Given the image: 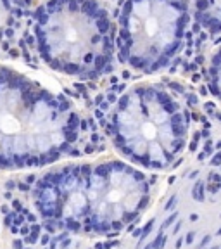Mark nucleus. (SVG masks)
I'll return each mask as SVG.
<instances>
[{
  "mask_svg": "<svg viewBox=\"0 0 221 249\" xmlns=\"http://www.w3.org/2000/svg\"><path fill=\"white\" fill-rule=\"evenodd\" d=\"M174 201H176V197L173 196V197H171V199H169V202H168V204H166V209H171V206H173V204H174Z\"/></svg>",
  "mask_w": 221,
  "mask_h": 249,
  "instance_id": "obj_8",
  "label": "nucleus"
},
{
  "mask_svg": "<svg viewBox=\"0 0 221 249\" xmlns=\"http://www.w3.org/2000/svg\"><path fill=\"white\" fill-rule=\"evenodd\" d=\"M174 218H176V213H173V216H169L168 220L164 221V225H162V228H166V227H169V225H171V223H173V221H174Z\"/></svg>",
  "mask_w": 221,
  "mask_h": 249,
  "instance_id": "obj_7",
  "label": "nucleus"
},
{
  "mask_svg": "<svg viewBox=\"0 0 221 249\" xmlns=\"http://www.w3.org/2000/svg\"><path fill=\"white\" fill-rule=\"evenodd\" d=\"M40 55L55 71L99 76L116 52V26L99 0H47L35 10Z\"/></svg>",
  "mask_w": 221,
  "mask_h": 249,
  "instance_id": "obj_2",
  "label": "nucleus"
},
{
  "mask_svg": "<svg viewBox=\"0 0 221 249\" xmlns=\"http://www.w3.org/2000/svg\"><path fill=\"white\" fill-rule=\"evenodd\" d=\"M192 240H193V232H190L188 237H187V242H192Z\"/></svg>",
  "mask_w": 221,
  "mask_h": 249,
  "instance_id": "obj_9",
  "label": "nucleus"
},
{
  "mask_svg": "<svg viewBox=\"0 0 221 249\" xmlns=\"http://www.w3.org/2000/svg\"><path fill=\"white\" fill-rule=\"evenodd\" d=\"M218 235H221V228H219V230H218Z\"/></svg>",
  "mask_w": 221,
  "mask_h": 249,
  "instance_id": "obj_10",
  "label": "nucleus"
},
{
  "mask_svg": "<svg viewBox=\"0 0 221 249\" xmlns=\"http://www.w3.org/2000/svg\"><path fill=\"white\" fill-rule=\"evenodd\" d=\"M150 247H152V246H147V247H145V249H150Z\"/></svg>",
  "mask_w": 221,
  "mask_h": 249,
  "instance_id": "obj_11",
  "label": "nucleus"
},
{
  "mask_svg": "<svg viewBox=\"0 0 221 249\" xmlns=\"http://www.w3.org/2000/svg\"><path fill=\"white\" fill-rule=\"evenodd\" d=\"M209 85H211L212 94H216L221 99V47L212 55L211 64H209Z\"/></svg>",
  "mask_w": 221,
  "mask_h": 249,
  "instance_id": "obj_6",
  "label": "nucleus"
},
{
  "mask_svg": "<svg viewBox=\"0 0 221 249\" xmlns=\"http://www.w3.org/2000/svg\"><path fill=\"white\" fill-rule=\"evenodd\" d=\"M112 130L123 151L162 164L181 147L188 118L161 88L136 86L121 97L112 116Z\"/></svg>",
  "mask_w": 221,
  "mask_h": 249,
  "instance_id": "obj_4",
  "label": "nucleus"
},
{
  "mask_svg": "<svg viewBox=\"0 0 221 249\" xmlns=\"http://www.w3.org/2000/svg\"><path fill=\"white\" fill-rule=\"evenodd\" d=\"M188 23L187 0H125L116 26L118 54L135 69L154 73L181 48Z\"/></svg>",
  "mask_w": 221,
  "mask_h": 249,
  "instance_id": "obj_3",
  "label": "nucleus"
},
{
  "mask_svg": "<svg viewBox=\"0 0 221 249\" xmlns=\"http://www.w3.org/2000/svg\"><path fill=\"white\" fill-rule=\"evenodd\" d=\"M78 118L54 95L10 67L0 66V164H36L74 140Z\"/></svg>",
  "mask_w": 221,
  "mask_h": 249,
  "instance_id": "obj_1",
  "label": "nucleus"
},
{
  "mask_svg": "<svg viewBox=\"0 0 221 249\" xmlns=\"http://www.w3.org/2000/svg\"><path fill=\"white\" fill-rule=\"evenodd\" d=\"M192 10L200 28L221 35V0H192Z\"/></svg>",
  "mask_w": 221,
  "mask_h": 249,
  "instance_id": "obj_5",
  "label": "nucleus"
}]
</instances>
